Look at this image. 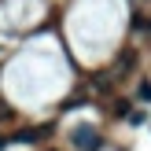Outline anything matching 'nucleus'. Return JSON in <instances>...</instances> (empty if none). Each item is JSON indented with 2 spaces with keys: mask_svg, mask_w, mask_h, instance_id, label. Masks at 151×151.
<instances>
[{
  "mask_svg": "<svg viewBox=\"0 0 151 151\" xmlns=\"http://www.w3.org/2000/svg\"><path fill=\"white\" fill-rule=\"evenodd\" d=\"M74 144H78L81 151H96L100 147V137H96L92 125H81V129H74Z\"/></svg>",
  "mask_w": 151,
  "mask_h": 151,
  "instance_id": "f257e3e1",
  "label": "nucleus"
},
{
  "mask_svg": "<svg viewBox=\"0 0 151 151\" xmlns=\"http://www.w3.org/2000/svg\"><path fill=\"white\" fill-rule=\"evenodd\" d=\"M140 100H151V81H144V85H140Z\"/></svg>",
  "mask_w": 151,
  "mask_h": 151,
  "instance_id": "f03ea898",
  "label": "nucleus"
},
{
  "mask_svg": "<svg viewBox=\"0 0 151 151\" xmlns=\"http://www.w3.org/2000/svg\"><path fill=\"white\" fill-rule=\"evenodd\" d=\"M4 118H7V111H4V107H0V122H4Z\"/></svg>",
  "mask_w": 151,
  "mask_h": 151,
  "instance_id": "7ed1b4c3",
  "label": "nucleus"
}]
</instances>
